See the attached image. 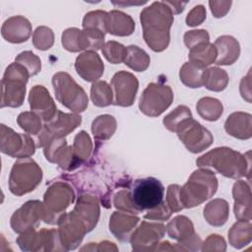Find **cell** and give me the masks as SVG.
Here are the masks:
<instances>
[{"instance_id": "obj_1", "label": "cell", "mask_w": 252, "mask_h": 252, "mask_svg": "<svg viewBox=\"0 0 252 252\" xmlns=\"http://www.w3.org/2000/svg\"><path fill=\"white\" fill-rule=\"evenodd\" d=\"M143 36L150 48L156 52L166 49L170 40V28L174 18L164 1L154 2L140 14Z\"/></svg>"}, {"instance_id": "obj_2", "label": "cell", "mask_w": 252, "mask_h": 252, "mask_svg": "<svg viewBox=\"0 0 252 252\" xmlns=\"http://www.w3.org/2000/svg\"><path fill=\"white\" fill-rule=\"evenodd\" d=\"M199 167H213L225 177L240 178L249 173L250 158L227 147L216 148L197 158Z\"/></svg>"}, {"instance_id": "obj_3", "label": "cell", "mask_w": 252, "mask_h": 252, "mask_svg": "<svg viewBox=\"0 0 252 252\" xmlns=\"http://www.w3.org/2000/svg\"><path fill=\"white\" fill-rule=\"evenodd\" d=\"M218 189V179L208 168L193 171L188 181L179 189L180 203L184 208H193L213 197Z\"/></svg>"}, {"instance_id": "obj_4", "label": "cell", "mask_w": 252, "mask_h": 252, "mask_svg": "<svg viewBox=\"0 0 252 252\" xmlns=\"http://www.w3.org/2000/svg\"><path fill=\"white\" fill-rule=\"evenodd\" d=\"M28 70L17 62L11 63L5 70L1 81V107H19L23 104L26 85L30 78Z\"/></svg>"}, {"instance_id": "obj_5", "label": "cell", "mask_w": 252, "mask_h": 252, "mask_svg": "<svg viewBox=\"0 0 252 252\" xmlns=\"http://www.w3.org/2000/svg\"><path fill=\"white\" fill-rule=\"evenodd\" d=\"M52 86L57 100L74 113L86 110L89 98L84 89L66 72H58L52 77Z\"/></svg>"}, {"instance_id": "obj_6", "label": "cell", "mask_w": 252, "mask_h": 252, "mask_svg": "<svg viewBox=\"0 0 252 252\" xmlns=\"http://www.w3.org/2000/svg\"><path fill=\"white\" fill-rule=\"evenodd\" d=\"M42 179V170L32 158L16 161L9 176V189L12 194L22 196L33 191Z\"/></svg>"}, {"instance_id": "obj_7", "label": "cell", "mask_w": 252, "mask_h": 252, "mask_svg": "<svg viewBox=\"0 0 252 252\" xmlns=\"http://www.w3.org/2000/svg\"><path fill=\"white\" fill-rule=\"evenodd\" d=\"M74 198V191L69 184L62 181L51 184L43 196V221L49 224H57L65 210L73 203Z\"/></svg>"}, {"instance_id": "obj_8", "label": "cell", "mask_w": 252, "mask_h": 252, "mask_svg": "<svg viewBox=\"0 0 252 252\" xmlns=\"http://www.w3.org/2000/svg\"><path fill=\"white\" fill-rule=\"evenodd\" d=\"M134 206L141 213L158 207L163 202L164 187L155 177H146L135 180L130 191Z\"/></svg>"}, {"instance_id": "obj_9", "label": "cell", "mask_w": 252, "mask_h": 252, "mask_svg": "<svg viewBox=\"0 0 252 252\" xmlns=\"http://www.w3.org/2000/svg\"><path fill=\"white\" fill-rule=\"evenodd\" d=\"M104 35L105 33L98 30L69 28L63 32L61 42L63 47L70 52L96 51L103 47Z\"/></svg>"}, {"instance_id": "obj_10", "label": "cell", "mask_w": 252, "mask_h": 252, "mask_svg": "<svg viewBox=\"0 0 252 252\" xmlns=\"http://www.w3.org/2000/svg\"><path fill=\"white\" fill-rule=\"evenodd\" d=\"M172 100L173 92L169 86L151 83L140 97L139 108L145 115L157 117L170 106Z\"/></svg>"}, {"instance_id": "obj_11", "label": "cell", "mask_w": 252, "mask_h": 252, "mask_svg": "<svg viewBox=\"0 0 252 252\" xmlns=\"http://www.w3.org/2000/svg\"><path fill=\"white\" fill-rule=\"evenodd\" d=\"M175 133L186 149L194 154L203 152L214 142L212 133L193 117L183 120L177 126Z\"/></svg>"}, {"instance_id": "obj_12", "label": "cell", "mask_w": 252, "mask_h": 252, "mask_svg": "<svg viewBox=\"0 0 252 252\" xmlns=\"http://www.w3.org/2000/svg\"><path fill=\"white\" fill-rule=\"evenodd\" d=\"M81 122L82 117L78 113H65L57 110L50 120L44 122L42 130L36 135V147L44 148L52 138L65 137L74 131Z\"/></svg>"}, {"instance_id": "obj_13", "label": "cell", "mask_w": 252, "mask_h": 252, "mask_svg": "<svg viewBox=\"0 0 252 252\" xmlns=\"http://www.w3.org/2000/svg\"><path fill=\"white\" fill-rule=\"evenodd\" d=\"M165 229L170 238L178 241L173 245L174 251H196L200 249L201 238L195 233L194 225L187 217H175L167 223Z\"/></svg>"}, {"instance_id": "obj_14", "label": "cell", "mask_w": 252, "mask_h": 252, "mask_svg": "<svg viewBox=\"0 0 252 252\" xmlns=\"http://www.w3.org/2000/svg\"><path fill=\"white\" fill-rule=\"evenodd\" d=\"M0 150L3 154L17 158H29L35 152L34 141L28 134L16 133L1 124Z\"/></svg>"}, {"instance_id": "obj_15", "label": "cell", "mask_w": 252, "mask_h": 252, "mask_svg": "<svg viewBox=\"0 0 252 252\" xmlns=\"http://www.w3.org/2000/svg\"><path fill=\"white\" fill-rule=\"evenodd\" d=\"M17 243L23 251H62L64 250L58 229L42 228L38 232L35 229L21 233Z\"/></svg>"}, {"instance_id": "obj_16", "label": "cell", "mask_w": 252, "mask_h": 252, "mask_svg": "<svg viewBox=\"0 0 252 252\" xmlns=\"http://www.w3.org/2000/svg\"><path fill=\"white\" fill-rule=\"evenodd\" d=\"M44 218L43 203L37 200L26 202L11 217L10 224L12 229L17 233H24L35 229L40 220Z\"/></svg>"}, {"instance_id": "obj_17", "label": "cell", "mask_w": 252, "mask_h": 252, "mask_svg": "<svg viewBox=\"0 0 252 252\" xmlns=\"http://www.w3.org/2000/svg\"><path fill=\"white\" fill-rule=\"evenodd\" d=\"M58 234L64 250L76 249L82 242L88 229L85 223L72 211L64 213L57 222Z\"/></svg>"}, {"instance_id": "obj_18", "label": "cell", "mask_w": 252, "mask_h": 252, "mask_svg": "<svg viewBox=\"0 0 252 252\" xmlns=\"http://www.w3.org/2000/svg\"><path fill=\"white\" fill-rule=\"evenodd\" d=\"M165 233V226L160 222L142 221L130 236L132 249L135 251H154Z\"/></svg>"}, {"instance_id": "obj_19", "label": "cell", "mask_w": 252, "mask_h": 252, "mask_svg": "<svg viewBox=\"0 0 252 252\" xmlns=\"http://www.w3.org/2000/svg\"><path fill=\"white\" fill-rule=\"evenodd\" d=\"M113 89V103L119 106H131L134 103L138 92L139 82L137 78L127 71L115 73L111 79Z\"/></svg>"}, {"instance_id": "obj_20", "label": "cell", "mask_w": 252, "mask_h": 252, "mask_svg": "<svg viewBox=\"0 0 252 252\" xmlns=\"http://www.w3.org/2000/svg\"><path fill=\"white\" fill-rule=\"evenodd\" d=\"M43 154L48 161L58 164L63 169L70 170L80 164L75 158L73 148L71 146H67L66 139L64 137L52 138L44 146Z\"/></svg>"}, {"instance_id": "obj_21", "label": "cell", "mask_w": 252, "mask_h": 252, "mask_svg": "<svg viewBox=\"0 0 252 252\" xmlns=\"http://www.w3.org/2000/svg\"><path fill=\"white\" fill-rule=\"evenodd\" d=\"M29 102L31 110L37 114L43 122L50 120L57 112L53 98L47 89L41 85H36L32 88L29 95Z\"/></svg>"}, {"instance_id": "obj_22", "label": "cell", "mask_w": 252, "mask_h": 252, "mask_svg": "<svg viewBox=\"0 0 252 252\" xmlns=\"http://www.w3.org/2000/svg\"><path fill=\"white\" fill-rule=\"evenodd\" d=\"M75 69L78 75L87 82H95L103 74L104 65L95 51H85L75 61Z\"/></svg>"}, {"instance_id": "obj_23", "label": "cell", "mask_w": 252, "mask_h": 252, "mask_svg": "<svg viewBox=\"0 0 252 252\" xmlns=\"http://www.w3.org/2000/svg\"><path fill=\"white\" fill-rule=\"evenodd\" d=\"M1 34L8 42H25L32 35V24L23 16H13L3 23Z\"/></svg>"}, {"instance_id": "obj_24", "label": "cell", "mask_w": 252, "mask_h": 252, "mask_svg": "<svg viewBox=\"0 0 252 252\" xmlns=\"http://www.w3.org/2000/svg\"><path fill=\"white\" fill-rule=\"evenodd\" d=\"M73 212L85 223L89 232L94 228L99 219L98 201L92 195H82L79 197Z\"/></svg>"}, {"instance_id": "obj_25", "label": "cell", "mask_w": 252, "mask_h": 252, "mask_svg": "<svg viewBox=\"0 0 252 252\" xmlns=\"http://www.w3.org/2000/svg\"><path fill=\"white\" fill-rule=\"evenodd\" d=\"M234 215L238 220H251V191L244 180H238L232 188Z\"/></svg>"}, {"instance_id": "obj_26", "label": "cell", "mask_w": 252, "mask_h": 252, "mask_svg": "<svg viewBox=\"0 0 252 252\" xmlns=\"http://www.w3.org/2000/svg\"><path fill=\"white\" fill-rule=\"evenodd\" d=\"M140 219L126 212H114L109 220V230L120 241L130 240V236Z\"/></svg>"}, {"instance_id": "obj_27", "label": "cell", "mask_w": 252, "mask_h": 252, "mask_svg": "<svg viewBox=\"0 0 252 252\" xmlns=\"http://www.w3.org/2000/svg\"><path fill=\"white\" fill-rule=\"evenodd\" d=\"M252 116L246 112H233L231 113L224 123V129L230 136L247 140L252 136Z\"/></svg>"}, {"instance_id": "obj_28", "label": "cell", "mask_w": 252, "mask_h": 252, "mask_svg": "<svg viewBox=\"0 0 252 252\" xmlns=\"http://www.w3.org/2000/svg\"><path fill=\"white\" fill-rule=\"evenodd\" d=\"M217 49V65H231L239 57L240 45L237 39L230 35H221L214 43Z\"/></svg>"}, {"instance_id": "obj_29", "label": "cell", "mask_w": 252, "mask_h": 252, "mask_svg": "<svg viewBox=\"0 0 252 252\" xmlns=\"http://www.w3.org/2000/svg\"><path fill=\"white\" fill-rule=\"evenodd\" d=\"M135 22L127 14L118 11L112 10L107 13L106 19V31L107 32L118 35V36H127L134 32Z\"/></svg>"}, {"instance_id": "obj_30", "label": "cell", "mask_w": 252, "mask_h": 252, "mask_svg": "<svg viewBox=\"0 0 252 252\" xmlns=\"http://www.w3.org/2000/svg\"><path fill=\"white\" fill-rule=\"evenodd\" d=\"M229 217V207L225 200L215 199L204 208V218L213 226L223 225Z\"/></svg>"}, {"instance_id": "obj_31", "label": "cell", "mask_w": 252, "mask_h": 252, "mask_svg": "<svg viewBox=\"0 0 252 252\" xmlns=\"http://www.w3.org/2000/svg\"><path fill=\"white\" fill-rule=\"evenodd\" d=\"M252 226L250 220H237L228 231V241L236 249H240L250 243Z\"/></svg>"}, {"instance_id": "obj_32", "label": "cell", "mask_w": 252, "mask_h": 252, "mask_svg": "<svg viewBox=\"0 0 252 252\" xmlns=\"http://www.w3.org/2000/svg\"><path fill=\"white\" fill-rule=\"evenodd\" d=\"M189 61L203 68L214 63L217 59V49L211 42L202 43L190 49L188 54Z\"/></svg>"}, {"instance_id": "obj_33", "label": "cell", "mask_w": 252, "mask_h": 252, "mask_svg": "<svg viewBox=\"0 0 252 252\" xmlns=\"http://www.w3.org/2000/svg\"><path fill=\"white\" fill-rule=\"evenodd\" d=\"M228 82L227 73L219 67H211L204 71L203 86L210 91L221 92L226 88Z\"/></svg>"}, {"instance_id": "obj_34", "label": "cell", "mask_w": 252, "mask_h": 252, "mask_svg": "<svg viewBox=\"0 0 252 252\" xmlns=\"http://www.w3.org/2000/svg\"><path fill=\"white\" fill-rule=\"evenodd\" d=\"M198 114L207 121H217L223 112L221 102L214 97L205 96L199 99L196 105Z\"/></svg>"}, {"instance_id": "obj_35", "label": "cell", "mask_w": 252, "mask_h": 252, "mask_svg": "<svg viewBox=\"0 0 252 252\" xmlns=\"http://www.w3.org/2000/svg\"><path fill=\"white\" fill-rule=\"evenodd\" d=\"M206 68H203L195 63L186 62L180 68V81L187 87L195 89L203 86V74Z\"/></svg>"}, {"instance_id": "obj_36", "label": "cell", "mask_w": 252, "mask_h": 252, "mask_svg": "<svg viewBox=\"0 0 252 252\" xmlns=\"http://www.w3.org/2000/svg\"><path fill=\"white\" fill-rule=\"evenodd\" d=\"M150 56L137 45L127 46V54L124 60L126 66L136 72H144L150 66Z\"/></svg>"}, {"instance_id": "obj_37", "label": "cell", "mask_w": 252, "mask_h": 252, "mask_svg": "<svg viewBox=\"0 0 252 252\" xmlns=\"http://www.w3.org/2000/svg\"><path fill=\"white\" fill-rule=\"evenodd\" d=\"M116 130V120L113 116L103 114L97 116L92 123V132L96 140H107Z\"/></svg>"}, {"instance_id": "obj_38", "label": "cell", "mask_w": 252, "mask_h": 252, "mask_svg": "<svg viewBox=\"0 0 252 252\" xmlns=\"http://www.w3.org/2000/svg\"><path fill=\"white\" fill-rule=\"evenodd\" d=\"M91 99L94 105L105 107L113 103V93L111 87L105 81H96L91 88Z\"/></svg>"}, {"instance_id": "obj_39", "label": "cell", "mask_w": 252, "mask_h": 252, "mask_svg": "<svg viewBox=\"0 0 252 252\" xmlns=\"http://www.w3.org/2000/svg\"><path fill=\"white\" fill-rule=\"evenodd\" d=\"M18 125L30 135H38L42 130L43 125L41 124V118L32 111H25L17 117Z\"/></svg>"}, {"instance_id": "obj_40", "label": "cell", "mask_w": 252, "mask_h": 252, "mask_svg": "<svg viewBox=\"0 0 252 252\" xmlns=\"http://www.w3.org/2000/svg\"><path fill=\"white\" fill-rule=\"evenodd\" d=\"M75 158L79 162L86 160L92 153L93 143L86 131H81L78 133L74 139V145L72 146Z\"/></svg>"}, {"instance_id": "obj_41", "label": "cell", "mask_w": 252, "mask_h": 252, "mask_svg": "<svg viewBox=\"0 0 252 252\" xmlns=\"http://www.w3.org/2000/svg\"><path fill=\"white\" fill-rule=\"evenodd\" d=\"M101 51L107 61L112 64H119L124 62L125 60L127 54V47L117 41L109 40L104 43Z\"/></svg>"}, {"instance_id": "obj_42", "label": "cell", "mask_w": 252, "mask_h": 252, "mask_svg": "<svg viewBox=\"0 0 252 252\" xmlns=\"http://www.w3.org/2000/svg\"><path fill=\"white\" fill-rule=\"evenodd\" d=\"M107 12L96 10L87 13L83 19V29H94L106 33Z\"/></svg>"}, {"instance_id": "obj_43", "label": "cell", "mask_w": 252, "mask_h": 252, "mask_svg": "<svg viewBox=\"0 0 252 252\" xmlns=\"http://www.w3.org/2000/svg\"><path fill=\"white\" fill-rule=\"evenodd\" d=\"M33 46L38 50H47L52 47L54 43V33L48 27H38L33 32L32 35Z\"/></svg>"}, {"instance_id": "obj_44", "label": "cell", "mask_w": 252, "mask_h": 252, "mask_svg": "<svg viewBox=\"0 0 252 252\" xmlns=\"http://www.w3.org/2000/svg\"><path fill=\"white\" fill-rule=\"evenodd\" d=\"M192 117V113L190 111V108H188L185 105H179L177 106L173 111L168 113L163 118V125L164 127L169 130L170 132H175L177 126L185 119Z\"/></svg>"}, {"instance_id": "obj_45", "label": "cell", "mask_w": 252, "mask_h": 252, "mask_svg": "<svg viewBox=\"0 0 252 252\" xmlns=\"http://www.w3.org/2000/svg\"><path fill=\"white\" fill-rule=\"evenodd\" d=\"M15 62L23 65L29 72L30 76H35L40 72L41 61L38 56H36L32 51H23L15 58Z\"/></svg>"}, {"instance_id": "obj_46", "label": "cell", "mask_w": 252, "mask_h": 252, "mask_svg": "<svg viewBox=\"0 0 252 252\" xmlns=\"http://www.w3.org/2000/svg\"><path fill=\"white\" fill-rule=\"evenodd\" d=\"M113 204H114L115 208H117L118 210H120L122 212H126V213L133 214V215L140 213L132 202L130 191L121 190V191L117 192L114 195Z\"/></svg>"}, {"instance_id": "obj_47", "label": "cell", "mask_w": 252, "mask_h": 252, "mask_svg": "<svg viewBox=\"0 0 252 252\" xmlns=\"http://www.w3.org/2000/svg\"><path fill=\"white\" fill-rule=\"evenodd\" d=\"M206 42H210V35L206 30H193L184 34V43L189 49Z\"/></svg>"}, {"instance_id": "obj_48", "label": "cell", "mask_w": 252, "mask_h": 252, "mask_svg": "<svg viewBox=\"0 0 252 252\" xmlns=\"http://www.w3.org/2000/svg\"><path fill=\"white\" fill-rule=\"evenodd\" d=\"M179 189L180 186L177 184H171L167 187L165 204L171 212H179L183 209L180 199H179Z\"/></svg>"}, {"instance_id": "obj_49", "label": "cell", "mask_w": 252, "mask_h": 252, "mask_svg": "<svg viewBox=\"0 0 252 252\" xmlns=\"http://www.w3.org/2000/svg\"><path fill=\"white\" fill-rule=\"evenodd\" d=\"M200 248L202 251H225L226 250V242L223 237L219 234H211L207 237V239L201 244Z\"/></svg>"}, {"instance_id": "obj_50", "label": "cell", "mask_w": 252, "mask_h": 252, "mask_svg": "<svg viewBox=\"0 0 252 252\" xmlns=\"http://www.w3.org/2000/svg\"><path fill=\"white\" fill-rule=\"evenodd\" d=\"M206 20V9L203 5L195 6L186 17V25L196 27L201 25Z\"/></svg>"}, {"instance_id": "obj_51", "label": "cell", "mask_w": 252, "mask_h": 252, "mask_svg": "<svg viewBox=\"0 0 252 252\" xmlns=\"http://www.w3.org/2000/svg\"><path fill=\"white\" fill-rule=\"evenodd\" d=\"M171 211L163 201L158 207L149 210L147 214L144 216V219H149V220H165L169 219L171 216Z\"/></svg>"}, {"instance_id": "obj_52", "label": "cell", "mask_w": 252, "mask_h": 252, "mask_svg": "<svg viewBox=\"0 0 252 252\" xmlns=\"http://www.w3.org/2000/svg\"><path fill=\"white\" fill-rule=\"evenodd\" d=\"M231 1H210L211 11L216 18H221L226 15L231 6Z\"/></svg>"}, {"instance_id": "obj_53", "label": "cell", "mask_w": 252, "mask_h": 252, "mask_svg": "<svg viewBox=\"0 0 252 252\" xmlns=\"http://www.w3.org/2000/svg\"><path fill=\"white\" fill-rule=\"evenodd\" d=\"M94 245V248H91L90 250H95V251H117L118 248L115 246L114 243L109 242V241H102L97 243V247L92 243Z\"/></svg>"}, {"instance_id": "obj_54", "label": "cell", "mask_w": 252, "mask_h": 252, "mask_svg": "<svg viewBox=\"0 0 252 252\" xmlns=\"http://www.w3.org/2000/svg\"><path fill=\"white\" fill-rule=\"evenodd\" d=\"M164 3L169 7L173 15L181 13L187 4V2H175V1H164Z\"/></svg>"}, {"instance_id": "obj_55", "label": "cell", "mask_w": 252, "mask_h": 252, "mask_svg": "<svg viewBox=\"0 0 252 252\" xmlns=\"http://www.w3.org/2000/svg\"><path fill=\"white\" fill-rule=\"evenodd\" d=\"M114 5H118V6H127V5H143L146 4L147 2H139V3H135V2H131V3H122V2H112Z\"/></svg>"}]
</instances>
